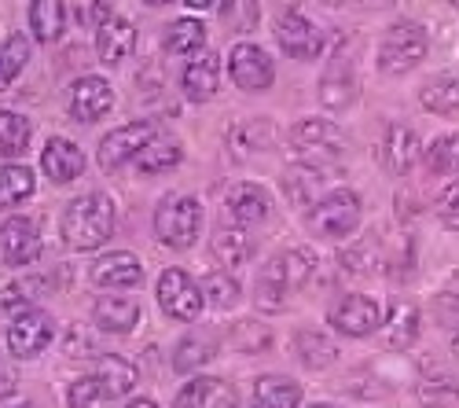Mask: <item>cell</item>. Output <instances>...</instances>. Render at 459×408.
Returning a JSON list of instances; mask_svg holds the SVG:
<instances>
[{"label": "cell", "mask_w": 459, "mask_h": 408, "mask_svg": "<svg viewBox=\"0 0 459 408\" xmlns=\"http://www.w3.org/2000/svg\"><path fill=\"white\" fill-rule=\"evenodd\" d=\"M63 239L74 250H96L114 232V203L103 192H89L82 199L66 203L63 210Z\"/></svg>", "instance_id": "cell-1"}, {"label": "cell", "mask_w": 459, "mask_h": 408, "mask_svg": "<svg viewBox=\"0 0 459 408\" xmlns=\"http://www.w3.org/2000/svg\"><path fill=\"white\" fill-rule=\"evenodd\" d=\"M427 48H430V37L419 22H408V19L394 22L378 45V70L382 74H408L427 59Z\"/></svg>", "instance_id": "cell-2"}, {"label": "cell", "mask_w": 459, "mask_h": 408, "mask_svg": "<svg viewBox=\"0 0 459 408\" xmlns=\"http://www.w3.org/2000/svg\"><path fill=\"white\" fill-rule=\"evenodd\" d=\"M199 229H203V206L191 195L162 199V206L155 210V236L173 250H184L195 243Z\"/></svg>", "instance_id": "cell-3"}, {"label": "cell", "mask_w": 459, "mask_h": 408, "mask_svg": "<svg viewBox=\"0 0 459 408\" xmlns=\"http://www.w3.org/2000/svg\"><path fill=\"white\" fill-rule=\"evenodd\" d=\"M357 225H360V199H357L350 188L327 192V195L313 206V232H316V236L342 239V236L357 232Z\"/></svg>", "instance_id": "cell-4"}, {"label": "cell", "mask_w": 459, "mask_h": 408, "mask_svg": "<svg viewBox=\"0 0 459 408\" xmlns=\"http://www.w3.org/2000/svg\"><path fill=\"white\" fill-rule=\"evenodd\" d=\"M159 306H162L166 317H173V320H195L206 302H203V291L195 287V280H191L187 273L166 269V273L159 276Z\"/></svg>", "instance_id": "cell-5"}, {"label": "cell", "mask_w": 459, "mask_h": 408, "mask_svg": "<svg viewBox=\"0 0 459 408\" xmlns=\"http://www.w3.org/2000/svg\"><path fill=\"white\" fill-rule=\"evenodd\" d=\"M228 70H232V82L243 92H264L276 78V66L269 59V52L257 45H236L228 56Z\"/></svg>", "instance_id": "cell-6"}, {"label": "cell", "mask_w": 459, "mask_h": 408, "mask_svg": "<svg viewBox=\"0 0 459 408\" xmlns=\"http://www.w3.org/2000/svg\"><path fill=\"white\" fill-rule=\"evenodd\" d=\"M151 136H155V122H129L122 129L107 133L103 143H100V166L103 169H122L126 162H133L143 152V143Z\"/></svg>", "instance_id": "cell-7"}, {"label": "cell", "mask_w": 459, "mask_h": 408, "mask_svg": "<svg viewBox=\"0 0 459 408\" xmlns=\"http://www.w3.org/2000/svg\"><path fill=\"white\" fill-rule=\"evenodd\" d=\"M41 257V236H37V225L30 217H8L0 225V262L19 269Z\"/></svg>", "instance_id": "cell-8"}, {"label": "cell", "mask_w": 459, "mask_h": 408, "mask_svg": "<svg viewBox=\"0 0 459 408\" xmlns=\"http://www.w3.org/2000/svg\"><path fill=\"white\" fill-rule=\"evenodd\" d=\"M331 324L342 331V335L364 339L382 327V306L371 299V294H346V299L331 309Z\"/></svg>", "instance_id": "cell-9"}, {"label": "cell", "mask_w": 459, "mask_h": 408, "mask_svg": "<svg viewBox=\"0 0 459 408\" xmlns=\"http://www.w3.org/2000/svg\"><path fill=\"white\" fill-rule=\"evenodd\" d=\"M52 343V320L45 313H19L12 324H8V350L22 360L37 357L45 346Z\"/></svg>", "instance_id": "cell-10"}, {"label": "cell", "mask_w": 459, "mask_h": 408, "mask_svg": "<svg viewBox=\"0 0 459 408\" xmlns=\"http://www.w3.org/2000/svg\"><path fill=\"white\" fill-rule=\"evenodd\" d=\"M290 147L301 155L313 152V159H334L342 152V133L324 118H301L290 129Z\"/></svg>", "instance_id": "cell-11"}, {"label": "cell", "mask_w": 459, "mask_h": 408, "mask_svg": "<svg viewBox=\"0 0 459 408\" xmlns=\"http://www.w3.org/2000/svg\"><path fill=\"white\" fill-rule=\"evenodd\" d=\"M378 162L390 177H404L419 162V136L408 126H390L378 147Z\"/></svg>", "instance_id": "cell-12"}, {"label": "cell", "mask_w": 459, "mask_h": 408, "mask_svg": "<svg viewBox=\"0 0 459 408\" xmlns=\"http://www.w3.org/2000/svg\"><path fill=\"white\" fill-rule=\"evenodd\" d=\"M276 41H280V48H283L290 59H313V56L320 52V33H316V26L305 19V15H298V12L280 15V22H276Z\"/></svg>", "instance_id": "cell-13"}, {"label": "cell", "mask_w": 459, "mask_h": 408, "mask_svg": "<svg viewBox=\"0 0 459 408\" xmlns=\"http://www.w3.org/2000/svg\"><path fill=\"white\" fill-rule=\"evenodd\" d=\"M114 107V92L103 78H82L78 85H74V96H70V115L78 122H100L107 110Z\"/></svg>", "instance_id": "cell-14"}, {"label": "cell", "mask_w": 459, "mask_h": 408, "mask_svg": "<svg viewBox=\"0 0 459 408\" xmlns=\"http://www.w3.org/2000/svg\"><path fill=\"white\" fill-rule=\"evenodd\" d=\"M287 291H294V287H290V276H287V265H283V254H276L273 262L261 265V273H257L254 302L264 313H280L287 306Z\"/></svg>", "instance_id": "cell-15"}, {"label": "cell", "mask_w": 459, "mask_h": 408, "mask_svg": "<svg viewBox=\"0 0 459 408\" xmlns=\"http://www.w3.org/2000/svg\"><path fill=\"white\" fill-rule=\"evenodd\" d=\"M136 48V26L129 19H107L96 33V52H100V63L107 66H118L133 56Z\"/></svg>", "instance_id": "cell-16"}, {"label": "cell", "mask_w": 459, "mask_h": 408, "mask_svg": "<svg viewBox=\"0 0 459 408\" xmlns=\"http://www.w3.org/2000/svg\"><path fill=\"white\" fill-rule=\"evenodd\" d=\"M217 89H221V56L199 52L184 66V92H187V100L206 103L217 96Z\"/></svg>", "instance_id": "cell-17"}, {"label": "cell", "mask_w": 459, "mask_h": 408, "mask_svg": "<svg viewBox=\"0 0 459 408\" xmlns=\"http://www.w3.org/2000/svg\"><path fill=\"white\" fill-rule=\"evenodd\" d=\"M92 280L100 287H136L143 280V265L140 257L129 254V250H114L107 257H100V262L92 265Z\"/></svg>", "instance_id": "cell-18"}, {"label": "cell", "mask_w": 459, "mask_h": 408, "mask_svg": "<svg viewBox=\"0 0 459 408\" xmlns=\"http://www.w3.org/2000/svg\"><path fill=\"white\" fill-rule=\"evenodd\" d=\"M41 166H45V173H48L56 184H70L74 177H82V169H85V155H82V147H78V143H70V140L56 136V140L45 143Z\"/></svg>", "instance_id": "cell-19"}, {"label": "cell", "mask_w": 459, "mask_h": 408, "mask_svg": "<svg viewBox=\"0 0 459 408\" xmlns=\"http://www.w3.org/2000/svg\"><path fill=\"white\" fill-rule=\"evenodd\" d=\"M273 210V195L261 188V184H232L228 188V213H232L239 225H257Z\"/></svg>", "instance_id": "cell-20"}, {"label": "cell", "mask_w": 459, "mask_h": 408, "mask_svg": "<svg viewBox=\"0 0 459 408\" xmlns=\"http://www.w3.org/2000/svg\"><path fill=\"white\" fill-rule=\"evenodd\" d=\"M173 408H236V390L221 383V379H195V383H187L177 397Z\"/></svg>", "instance_id": "cell-21"}, {"label": "cell", "mask_w": 459, "mask_h": 408, "mask_svg": "<svg viewBox=\"0 0 459 408\" xmlns=\"http://www.w3.org/2000/svg\"><path fill=\"white\" fill-rule=\"evenodd\" d=\"M92 317L100 324V331H110V335H129V331L140 324V306L133 299H118V294H107L92 306Z\"/></svg>", "instance_id": "cell-22"}, {"label": "cell", "mask_w": 459, "mask_h": 408, "mask_svg": "<svg viewBox=\"0 0 459 408\" xmlns=\"http://www.w3.org/2000/svg\"><path fill=\"white\" fill-rule=\"evenodd\" d=\"M382 346L394 350V353H404L415 339H419V309L411 302H401L390 309V320H382Z\"/></svg>", "instance_id": "cell-23"}, {"label": "cell", "mask_w": 459, "mask_h": 408, "mask_svg": "<svg viewBox=\"0 0 459 408\" xmlns=\"http://www.w3.org/2000/svg\"><path fill=\"white\" fill-rule=\"evenodd\" d=\"M30 30L41 45H56L66 30V4L63 0H33L30 4Z\"/></svg>", "instance_id": "cell-24"}, {"label": "cell", "mask_w": 459, "mask_h": 408, "mask_svg": "<svg viewBox=\"0 0 459 408\" xmlns=\"http://www.w3.org/2000/svg\"><path fill=\"white\" fill-rule=\"evenodd\" d=\"M320 100L331 110H346L357 100V78H353V66L350 63H334L324 78H320Z\"/></svg>", "instance_id": "cell-25"}, {"label": "cell", "mask_w": 459, "mask_h": 408, "mask_svg": "<svg viewBox=\"0 0 459 408\" xmlns=\"http://www.w3.org/2000/svg\"><path fill=\"white\" fill-rule=\"evenodd\" d=\"M276 143V126L269 118H254V122H243L232 129L228 136V147H232L236 159H247L250 152H264V147Z\"/></svg>", "instance_id": "cell-26"}, {"label": "cell", "mask_w": 459, "mask_h": 408, "mask_svg": "<svg viewBox=\"0 0 459 408\" xmlns=\"http://www.w3.org/2000/svg\"><path fill=\"white\" fill-rule=\"evenodd\" d=\"M294 353L305 368H327L338 360V346L324 335V331L316 327H301L298 335H294Z\"/></svg>", "instance_id": "cell-27"}, {"label": "cell", "mask_w": 459, "mask_h": 408, "mask_svg": "<svg viewBox=\"0 0 459 408\" xmlns=\"http://www.w3.org/2000/svg\"><path fill=\"white\" fill-rule=\"evenodd\" d=\"M301 390L287 376H261L254 386V408H298Z\"/></svg>", "instance_id": "cell-28"}, {"label": "cell", "mask_w": 459, "mask_h": 408, "mask_svg": "<svg viewBox=\"0 0 459 408\" xmlns=\"http://www.w3.org/2000/svg\"><path fill=\"white\" fill-rule=\"evenodd\" d=\"M419 103H423L430 115H455L459 110V78L452 74H437L423 89H419Z\"/></svg>", "instance_id": "cell-29"}, {"label": "cell", "mask_w": 459, "mask_h": 408, "mask_svg": "<svg viewBox=\"0 0 459 408\" xmlns=\"http://www.w3.org/2000/svg\"><path fill=\"white\" fill-rule=\"evenodd\" d=\"M213 257L221 265L228 269H236V265H247L250 257H254V239L243 232V229H217L213 236Z\"/></svg>", "instance_id": "cell-30"}, {"label": "cell", "mask_w": 459, "mask_h": 408, "mask_svg": "<svg viewBox=\"0 0 459 408\" xmlns=\"http://www.w3.org/2000/svg\"><path fill=\"white\" fill-rule=\"evenodd\" d=\"M180 162V143L173 140V136H151L147 143H143V152L136 155V169L140 173H166V169H173Z\"/></svg>", "instance_id": "cell-31"}, {"label": "cell", "mask_w": 459, "mask_h": 408, "mask_svg": "<svg viewBox=\"0 0 459 408\" xmlns=\"http://www.w3.org/2000/svg\"><path fill=\"white\" fill-rule=\"evenodd\" d=\"M96 379L100 386L107 390V397H126L133 386H136V368L122 357H100V368H96Z\"/></svg>", "instance_id": "cell-32"}, {"label": "cell", "mask_w": 459, "mask_h": 408, "mask_svg": "<svg viewBox=\"0 0 459 408\" xmlns=\"http://www.w3.org/2000/svg\"><path fill=\"white\" fill-rule=\"evenodd\" d=\"M206 45V26L199 19H177L166 33V52L169 56H191L195 59V52Z\"/></svg>", "instance_id": "cell-33"}, {"label": "cell", "mask_w": 459, "mask_h": 408, "mask_svg": "<svg viewBox=\"0 0 459 408\" xmlns=\"http://www.w3.org/2000/svg\"><path fill=\"white\" fill-rule=\"evenodd\" d=\"M33 188H37L33 169H26V166H4V169H0V210L19 206L22 199L33 195Z\"/></svg>", "instance_id": "cell-34"}, {"label": "cell", "mask_w": 459, "mask_h": 408, "mask_svg": "<svg viewBox=\"0 0 459 408\" xmlns=\"http://www.w3.org/2000/svg\"><path fill=\"white\" fill-rule=\"evenodd\" d=\"M41 294H48V280L45 276H26V280H15V283L4 287L0 306H4L8 313H30V306L41 299Z\"/></svg>", "instance_id": "cell-35"}, {"label": "cell", "mask_w": 459, "mask_h": 408, "mask_svg": "<svg viewBox=\"0 0 459 408\" xmlns=\"http://www.w3.org/2000/svg\"><path fill=\"white\" fill-rule=\"evenodd\" d=\"M320 180L324 177H320L316 166H290L283 173V192H287V199L294 206H309L313 195H316V188H320Z\"/></svg>", "instance_id": "cell-36"}, {"label": "cell", "mask_w": 459, "mask_h": 408, "mask_svg": "<svg viewBox=\"0 0 459 408\" xmlns=\"http://www.w3.org/2000/svg\"><path fill=\"white\" fill-rule=\"evenodd\" d=\"M213 357V339H206V335H187V339H180V346H177V353H173V368L180 376H191L195 368H203L206 360Z\"/></svg>", "instance_id": "cell-37"}, {"label": "cell", "mask_w": 459, "mask_h": 408, "mask_svg": "<svg viewBox=\"0 0 459 408\" xmlns=\"http://www.w3.org/2000/svg\"><path fill=\"white\" fill-rule=\"evenodd\" d=\"M427 169L437 177L459 173V133H445L427 147Z\"/></svg>", "instance_id": "cell-38"}, {"label": "cell", "mask_w": 459, "mask_h": 408, "mask_svg": "<svg viewBox=\"0 0 459 408\" xmlns=\"http://www.w3.org/2000/svg\"><path fill=\"white\" fill-rule=\"evenodd\" d=\"M30 147V122L15 110H0V152L4 155H22Z\"/></svg>", "instance_id": "cell-39"}, {"label": "cell", "mask_w": 459, "mask_h": 408, "mask_svg": "<svg viewBox=\"0 0 459 408\" xmlns=\"http://www.w3.org/2000/svg\"><path fill=\"white\" fill-rule=\"evenodd\" d=\"M26 59H30V41L19 37V33H12L4 41V48H0V89H8L19 78Z\"/></svg>", "instance_id": "cell-40"}, {"label": "cell", "mask_w": 459, "mask_h": 408, "mask_svg": "<svg viewBox=\"0 0 459 408\" xmlns=\"http://www.w3.org/2000/svg\"><path fill=\"white\" fill-rule=\"evenodd\" d=\"M257 19H261L257 0H224V8H221V22L232 33H250Z\"/></svg>", "instance_id": "cell-41"}, {"label": "cell", "mask_w": 459, "mask_h": 408, "mask_svg": "<svg viewBox=\"0 0 459 408\" xmlns=\"http://www.w3.org/2000/svg\"><path fill=\"white\" fill-rule=\"evenodd\" d=\"M199 291H203V302H210L217 309H232L239 302V283L232 276H224V273H210Z\"/></svg>", "instance_id": "cell-42"}, {"label": "cell", "mask_w": 459, "mask_h": 408, "mask_svg": "<svg viewBox=\"0 0 459 408\" xmlns=\"http://www.w3.org/2000/svg\"><path fill=\"white\" fill-rule=\"evenodd\" d=\"M415 397H419V404H423V408H459V386L448 383V379H434V383L427 379V383H419Z\"/></svg>", "instance_id": "cell-43"}, {"label": "cell", "mask_w": 459, "mask_h": 408, "mask_svg": "<svg viewBox=\"0 0 459 408\" xmlns=\"http://www.w3.org/2000/svg\"><path fill=\"white\" fill-rule=\"evenodd\" d=\"M283 265H287V276H290V287H301L309 283L313 273H316V254L305 250V247H294L283 254Z\"/></svg>", "instance_id": "cell-44"}, {"label": "cell", "mask_w": 459, "mask_h": 408, "mask_svg": "<svg viewBox=\"0 0 459 408\" xmlns=\"http://www.w3.org/2000/svg\"><path fill=\"white\" fill-rule=\"evenodd\" d=\"M107 401H110L107 390H103L100 379H92V376L70 383V408H103Z\"/></svg>", "instance_id": "cell-45"}, {"label": "cell", "mask_w": 459, "mask_h": 408, "mask_svg": "<svg viewBox=\"0 0 459 408\" xmlns=\"http://www.w3.org/2000/svg\"><path fill=\"white\" fill-rule=\"evenodd\" d=\"M232 346L243 350V353H261V350H269V331L264 327H254V324H236L232 331Z\"/></svg>", "instance_id": "cell-46"}, {"label": "cell", "mask_w": 459, "mask_h": 408, "mask_svg": "<svg viewBox=\"0 0 459 408\" xmlns=\"http://www.w3.org/2000/svg\"><path fill=\"white\" fill-rule=\"evenodd\" d=\"M437 217H441V225L459 232V180H452L448 188L437 195Z\"/></svg>", "instance_id": "cell-47"}, {"label": "cell", "mask_w": 459, "mask_h": 408, "mask_svg": "<svg viewBox=\"0 0 459 408\" xmlns=\"http://www.w3.org/2000/svg\"><path fill=\"white\" fill-rule=\"evenodd\" d=\"M430 313H434V320L441 327H459V294L455 291H441L434 299V306H430Z\"/></svg>", "instance_id": "cell-48"}, {"label": "cell", "mask_w": 459, "mask_h": 408, "mask_svg": "<svg viewBox=\"0 0 459 408\" xmlns=\"http://www.w3.org/2000/svg\"><path fill=\"white\" fill-rule=\"evenodd\" d=\"M107 19H110V0H82L78 22H85V26H103Z\"/></svg>", "instance_id": "cell-49"}, {"label": "cell", "mask_w": 459, "mask_h": 408, "mask_svg": "<svg viewBox=\"0 0 459 408\" xmlns=\"http://www.w3.org/2000/svg\"><path fill=\"white\" fill-rule=\"evenodd\" d=\"M66 353H70V357H92V353H96V346H92V339L85 335V331L74 327L70 335H66Z\"/></svg>", "instance_id": "cell-50"}, {"label": "cell", "mask_w": 459, "mask_h": 408, "mask_svg": "<svg viewBox=\"0 0 459 408\" xmlns=\"http://www.w3.org/2000/svg\"><path fill=\"white\" fill-rule=\"evenodd\" d=\"M360 8H390V4H397V0H357Z\"/></svg>", "instance_id": "cell-51"}, {"label": "cell", "mask_w": 459, "mask_h": 408, "mask_svg": "<svg viewBox=\"0 0 459 408\" xmlns=\"http://www.w3.org/2000/svg\"><path fill=\"white\" fill-rule=\"evenodd\" d=\"M126 408H159L155 401H151V397H136V401H129Z\"/></svg>", "instance_id": "cell-52"}, {"label": "cell", "mask_w": 459, "mask_h": 408, "mask_svg": "<svg viewBox=\"0 0 459 408\" xmlns=\"http://www.w3.org/2000/svg\"><path fill=\"white\" fill-rule=\"evenodd\" d=\"M187 8H195V12H203V8H213V0H184Z\"/></svg>", "instance_id": "cell-53"}, {"label": "cell", "mask_w": 459, "mask_h": 408, "mask_svg": "<svg viewBox=\"0 0 459 408\" xmlns=\"http://www.w3.org/2000/svg\"><path fill=\"white\" fill-rule=\"evenodd\" d=\"M448 291H455V294H459V273H452V280H448Z\"/></svg>", "instance_id": "cell-54"}, {"label": "cell", "mask_w": 459, "mask_h": 408, "mask_svg": "<svg viewBox=\"0 0 459 408\" xmlns=\"http://www.w3.org/2000/svg\"><path fill=\"white\" fill-rule=\"evenodd\" d=\"M143 4H151V8H159V4H169V0H143Z\"/></svg>", "instance_id": "cell-55"}, {"label": "cell", "mask_w": 459, "mask_h": 408, "mask_svg": "<svg viewBox=\"0 0 459 408\" xmlns=\"http://www.w3.org/2000/svg\"><path fill=\"white\" fill-rule=\"evenodd\" d=\"M452 353L459 357V331H455V339H452Z\"/></svg>", "instance_id": "cell-56"}, {"label": "cell", "mask_w": 459, "mask_h": 408, "mask_svg": "<svg viewBox=\"0 0 459 408\" xmlns=\"http://www.w3.org/2000/svg\"><path fill=\"white\" fill-rule=\"evenodd\" d=\"M280 4H287V8H294V4H301V0H280Z\"/></svg>", "instance_id": "cell-57"}, {"label": "cell", "mask_w": 459, "mask_h": 408, "mask_svg": "<svg viewBox=\"0 0 459 408\" xmlns=\"http://www.w3.org/2000/svg\"><path fill=\"white\" fill-rule=\"evenodd\" d=\"M324 4H327V8H338V4H342V0H324Z\"/></svg>", "instance_id": "cell-58"}, {"label": "cell", "mask_w": 459, "mask_h": 408, "mask_svg": "<svg viewBox=\"0 0 459 408\" xmlns=\"http://www.w3.org/2000/svg\"><path fill=\"white\" fill-rule=\"evenodd\" d=\"M313 408H331V404H313Z\"/></svg>", "instance_id": "cell-59"}, {"label": "cell", "mask_w": 459, "mask_h": 408, "mask_svg": "<svg viewBox=\"0 0 459 408\" xmlns=\"http://www.w3.org/2000/svg\"><path fill=\"white\" fill-rule=\"evenodd\" d=\"M452 4H455V8H459V0H452Z\"/></svg>", "instance_id": "cell-60"}, {"label": "cell", "mask_w": 459, "mask_h": 408, "mask_svg": "<svg viewBox=\"0 0 459 408\" xmlns=\"http://www.w3.org/2000/svg\"><path fill=\"white\" fill-rule=\"evenodd\" d=\"M22 408H33V404H22Z\"/></svg>", "instance_id": "cell-61"}, {"label": "cell", "mask_w": 459, "mask_h": 408, "mask_svg": "<svg viewBox=\"0 0 459 408\" xmlns=\"http://www.w3.org/2000/svg\"><path fill=\"white\" fill-rule=\"evenodd\" d=\"M250 408H254V404H250Z\"/></svg>", "instance_id": "cell-62"}]
</instances>
